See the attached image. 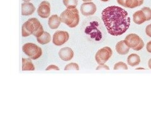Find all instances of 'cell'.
Instances as JSON below:
<instances>
[{
	"label": "cell",
	"mask_w": 151,
	"mask_h": 113,
	"mask_svg": "<svg viewBox=\"0 0 151 113\" xmlns=\"http://www.w3.org/2000/svg\"><path fill=\"white\" fill-rule=\"evenodd\" d=\"M101 19L109 34L119 36L129 29L130 18L125 9L116 6H111L104 9Z\"/></svg>",
	"instance_id": "6da1fadb"
},
{
	"label": "cell",
	"mask_w": 151,
	"mask_h": 113,
	"mask_svg": "<svg viewBox=\"0 0 151 113\" xmlns=\"http://www.w3.org/2000/svg\"><path fill=\"white\" fill-rule=\"evenodd\" d=\"M22 36L26 37L34 35L38 38L44 34V28L40 21L35 18H32L24 23L22 28Z\"/></svg>",
	"instance_id": "7a4b0ae2"
},
{
	"label": "cell",
	"mask_w": 151,
	"mask_h": 113,
	"mask_svg": "<svg viewBox=\"0 0 151 113\" xmlns=\"http://www.w3.org/2000/svg\"><path fill=\"white\" fill-rule=\"evenodd\" d=\"M60 20L70 28H75L79 24V15L78 9L68 8L60 14Z\"/></svg>",
	"instance_id": "3957f363"
},
{
	"label": "cell",
	"mask_w": 151,
	"mask_h": 113,
	"mask_svg": "<svg viewBox=\"0 0 151 113\" xmlns=\"http://www.w3.org/2000/svg\"><path fill=\"white\" fill-rule=\"evenodd\" d=\"M22 50L23 52L29 56L30 59L33 60L38 59L40 57L42 54L40 47L32 43L25 44L23 46Z\"/></svg>",
	"instance_id": "277c9868"
},
{
	"label": "cell",
	"mask_w": 151,
	"mask_h": 113,
	"mask_svg": "<svg viewBox=\"0 0 151 113\" xmlns=\"http://www.w3.org/2000/svg\"><path fill=\"white\" fill-rule=\"evenodd\" d=\"M125 41L130 48L136 51L140 50L144 46V43L141 38L134 34L127 35L125 39Z\"/></svg>",
	"instance_id": "5b68a950"
},
{
	"label": "cell",
	"mask_w": 151,
	"mask_h": 113,
	"mask_svg": "<svg viewBox=\"0 0 151 113\" xmlns=\"http://www.w3.org/2000/svg\"><path fill=\"white\" fill-rule=\"evenodd\" d=\"M113 54L112 50L108 46L103 47L100 49L96 54L95 59L96 62L99 64H105L110 59Z\"/></svg>",
	"instance_id": "8992f818"
},
{
	"label": "cell",
	"mask_w": 151,
	"mask_h": 113,
	"mask_svg": "<svg viewBox=\"0 0 151 113\" xmlns=\"http://www.w3.org/2000/svg\"><path fill=\"white\" fill-rule=\"evenodd\" d=\"M69 39V35L67 31H57L53 35L52 41L54 45L60 46L67 42Z\"/></svg>",
	"instance_id": "52a82bcc"
},
{
	"label": "cell",
	"mask_w": 151,
	"mask_h": 113,
	"mask_svg": "<svg viewBox=\"0 0 151 113\" xmlns=\"http://www.w3.org/2000/svg\"><path fill=\"white\" fill-rule=\"evenodd\" d=\"M96 11V6L93 2H85L81 6V12L84 16L93 15Z\"/></svg>",
	"instance_id": "ba28073f"
},
{
	"label": "cell",
	"mask_w": 151,
	"mask_h": 113,
	"mask_svg": "<svg viewBox=\"0 0 151 113\" xmlns=\"http://www.w3.org/2000/svg\"><path fill=\"white\" fill-rule=\"evenodd\" d=\"M37 13L42 18H49L50 15V4L48 1H42L37 9Z\"/></svg>",
	"instance_id": "9c48e42d"
},
{
	"label": "cell",
	"mask_w": 151,
	"mask_h": 113,
	"mask_svg": "<svg viewBox=\"0 0 151 113\" xmlns=\"http://www.w3.org/2000/svg\"><path fill=\"white\" fill-rule=\"evenodd\" d=\"M116 1L120 5L131 9L138 7L144 3V0H116Z\"/></svg>",
	"instance_id": "30bf717a"
},
{
	"label": "cell",
	"mask_w": 151,
	"mask_h": 113,
	"mask_svg": "<svg viewBox=\"0 0 151 113\" xmlns=\"http://www.w3.org/2000/svg\"><path fill=\"white\" fill-rule=\"evenodd\" d=\"M59 56L61 60L69 61L73 58L74 51L70 47H64L59 50Z\"/></svg>",
	"instance_id": "8fae6325"
},
{
	"label": "cell",
	"mask_w": 151,
	"mask_h": 113,
	"mask_svg": "<svg viewBox=\"0 0 151 113\" xmlns=\"http://www.w3.org/2000/svg\"><path fill=\"white\" fill-rule=\"evenodd\" d=\"M35 8L30 2H25L22 4V15L23 16L31 15L35 12Z\"/></svg>",
	"instance_id": "7c38bea8"
},
{
	"label": "cell",
	"mask_w": 151,
	"mask_h": 113,
	"mask_svg": "<svg viewBox=\"0 0 151 113\" xmlns=\"http://www.w3.org/2000/svg\"><path fill=\"white\" fill-rule=\"evenodd\" d=\"M115 49L118 54L120 55H126L129 53L130 47L126 44L125 40H122L118 42L116 45Z\"/></svg>",
	"instance_id": "4fadbf2b"
},
{
	"label": "cell",
	"mask_w": 151,
	"mask_h": 113,
	"mask_svg": "<svg viewBox=\"0 0 151 113\" xmlns=\"http://www.w3.org/2000/svg\"><path fill=\"white\" fill-rule=\"evenodd\" d=\"M61 22L60 18L57 15H52L49 19V21H48V24L49 27L50 28V29H57L58 28Z\"/></svg>",
	"instance_id": "5bb4252c"
},
{
	"label": "cell",
	"mask_w": 151,
	"mask_h": 113,
	"mask_svg": "<svg viewBox=\"0 0 151 113\" xmlns=\"http://www.w3.org/2000/svg\"><path fill=\"white\" fill-rule=\"evenodd\" d=\"M133 20L135 23L138 25L142 24L143 23H144L146 21V17L143 11L139 10L136 11L133 15Z\"/></svg>",
	"instance_id": "9a60e30c"
},
{
	"label": "cell",
	"mask_w": 151,
	"mask_h": 113,
	"mask_svg": "<svg viewBox=\"0 0 151 113\" xmlns=\"http://www.w3.org/2000/svg\"><path fill=\"white\" fill-rule=\"evenodd\" d=\"M127 62L132 67H135L136 65H138L140 62V56L137 54H132L128 56Z\"/></svg>",
	"instance_id": "2e32d148"
},
{
	"label": "cell",
	"mask_w": 151,
	"mask_h": 113,
	"mask_svg": "<svg viewBox=\"0 0 151 113\" xmlns=\"http://www.w3.org/2000/svg\"><path fill=\"white\" fill-rule=\"evenodd\" d=\"M22 70H35V67L31 59H22Z\"/></svg>",
	"instance_id": "e0dca14e"
},
{
	"label": "cell",
	"mask_w": 151,
	"mask_h": 113,
	"mask_svg": "<svg viewBox=\"0 0 151 113\" xmlns=\"http://www.w3.org/2000/svg\"><path fill=\"white\" fill-rule=\"evenodd\" d=\"M51 40V36L48 32L44 31V34L40 36L37 38V41L42 45L49 44Z\"/></svg>",
	"instance_id": "ac0fdd59"
},
{
	"label": "cell",
	"mask_w": 151,
	"mask_h": 113,
	"mask_svg": "<svg viewBox=\"0 0 151 113\" xmlns=\"http://www.w3.org/2000/svg\"><path fill=\"white\" fill-rule=\"evenodd\" d=\"M63 3L68 8H76L78 4V0H63Z\"/></svg>",
	"instance_id": "d6986e66"
},
{
	"label": "cell",
	"mask_w": 151,
	"mask_h": 113,
	"mask_svg": "<svg viewBox=\"0 0 151 113\" xmlns=\"http://www.w3.org/2000/svg\"><path fill=\"white\" fill-rule=\"evenodd\" d=\"M142 10L144 13L145 17H146V21H149L151 20V9L149 7H144Z\"/></svg>",
	"instance_id": "ffe728a7"
},
{
	"label": "cell",
	"mask_w": 151,
	"mask_h": 113,
	"mask_svg": "<svg viewBox=\"0 0 151 113\" xmlns=\"http://www.w3.org/2000/svg\"><path fill=\"white\" fill-rule=\"evenodd\" d=\"M65 70H79V67L78 64H76V63H70L68 64L67 65H65V67L64 68Z\"/></svg>",
	"instance_id": "44dd1931"
},
{
	"label": "cell",
	"mask_w": 151,
	"mask_h": 113,
	"mask_svg": "<svg viewBox=\"0 0 151 113\" xmlns=\"http://www.w3.org/2000/svg\"><path fill=\"white\" fill-rule=\"evenodd\" d=\"M119 69H124V70H127L128 69V67H127V64H125L124 62H119L115 64L114 65V70H119Z\"/></svg>",
	"instance_id": "7402d4cb"
},
{
	"label": "cell",
	"mask_w": 151,
	"mask_h": 113,
	"mask_svg": "<svg viewBox=\"0 0 151 113\" xmlns=\"http://www.w3.org/2000/svg\"><path fill=\"white\" fill-rule=\"evenodd\" d=\"M145 33L147 35L151 37V24L148 25L145 28Z\"/></svg>",
	"instance_id": "603a6c76"
},
{
	"label": "cell",
	"mask_w": 151,
	"mask_h": 113,
	"mask_svg": "<svg viewBox=\"0 0 151 113\" xmlns=\"http://www.w3.org/2000/svg\"><path fill=\"white\" fill-rule=\"evenodd\" d=\"M46 70H59V68L58 67H57L55 65H50L49 67H47V69H45Z\"/></svg>",
	"instance_id": "cb8c5ba5"
},
{
	"label": "cell",
	"mask_w": 151,
	"mask_h": 113,
	"mask_svg": "<svg viewBox=\"0 0 151 113\" xmlns=\"http://www.w3.org/2000/svg\"><path fill=\"white\" fill-rule=\"evenodd\" d=\"M100 69H106V70H109L110 68L108 66L105 65V64H101L99 65L96 67V70H100Z\"/></svg>",
	"instance_id": "d4e9b609"
},
{
	"label": "cell",
	"mask_w": 151,
	"mask_h": 113,
	"mask_svg": "<svg viewBox=\"0 0 151 113\" xmlns=\"http://www.w3.org/2000/svg\"><path fill=\"white\" fill-rule=\"evenodd\" d=\"M146 49H147L148 52L151 53V41H149L147 43V46H146Z\"/></svg>",
	"instance_id": "484cf974"
},
{
	"label": "cell",
	"mask_w": 151,
	"mask_h": 113,
	"mask_svg": "<svg viewBox=\"0 0 151 113\" xmlns=\"http://www.w3.org/2000/svg\"><path fill=\"white\" fill-rule=\"evenodd\" d=\"M148 65H149V67L151 69V59L149 60V62H148Z\"/></svg>",
	"instance_id": "4316f807"
},
{
	"label": "cell",
	"mask_w": 151,
	"mask_h": 113,
	"mask_svg": "<svg viewBox=\"0 0 151 113\" xmlns=\"http://www.w3.org/2000/svg\"><path fill=\"white\" fill-rule=\"evenodd\" d=\"M82 1H83L84 2H90V1H91V0H82Z\"/></svg>",
	"instance_id": "83f0119b"
},
{
	"label": "cell",
	"mask_w": 151,
	"mask_h": 113,
	"mask_svg": "<svg viewBox=\"0 0 151 113\" xmlns=\"http://www.w3.org/2000/svg\"><path fill=\"white\" fill-rule=\"evenodd\" d=\"M23 1H25V2H29L30 0H23Z\"/></svg>",
	"instance_id": "f1b7e54d"
},
{
	"label": "cell",
	"mask_w": 151,
	"mask_h": 113,
	"mask_svg": "<svg viewBox=\"0 0 151 113\" xmlns=\"http://www.w3.org/2000/svg\"><path fill=\"white\" fill-rule=\"evenodd\" d=\"M141 69H142V70H144V68H141V67H140V68H137V70H141Z\"/></svg>",
	"instance_id": "f546056e"
},
{
	"label": "cell",
	"mask_w": 151,
	"mask_h": 113,
	"mask_svg": "<svg viewBox=\"0 0 151 113\" xmlns=\"http://www.w3.org/2000/svg\"><path fill=\"white\" fill-rule=\"evenodd\" d=\"M101 1H104V2H106V1H109V0H101Z\"/></svg>",
	"instance_id": "4dcf8cb0"
}]
</instances>
